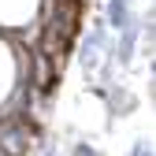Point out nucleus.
<instances>
[{
	"label": "nucleus",
	"instance_id": "nucleus-2",
	"mask_svg": "<svg viewBox=\"0 0 156 156\" xmlns=\"http://www.w3.org/2000/svg\"><path fill=\"white\" fill-rule=\"evenodd\" d=\"M108 19H112V26H126V23H130V19H126V0H112Z\"/></svg>",
	"mask_w": 156,
	"mask_h": 156
},
{
	"label": "nucleus",
	"instance_id": "nucleus-1",
	"mask_svg": "<svg viewBox=\"0 0 156 156\" xmlns=\"http://www.w3.org/2000/svg\"><path fill=\"white\" fill-rule=\"evenodd\" d=\"M52 63H48V56L45 52H37L34 56V89H41V93H48L52 89Z\"/></svg>",
	"mask_w": 156,
	"mask_h": 156
},
{
	"label": "nucleus",
	"instance_id": "nucleus-3",
	"mask_svg": "<svg viewBox=\"0 0 156 156\" xmlns=\"http://www.w3.org/2000/svg\"><path fill=\"white\" fill-rule=\"evenodd\" d=\"M74 156H97V152H93L86 141H78V145H74Z\"/></svg>",
	"mask_w": 156,
	"mask_h": 156
},
{
	"label": "nucleus",
	"instance_id": "nucleus-4",
	"mask_svg": "<svg viewBox=\"0 0 156 156\" xmlns=\"http://www.w3.org/2000/svg\"><path fill=\"white\" fill-rule=\"evenodd\" d=\"M134 156H152V149H149L145 141H138V145H134Z\"/></svg>",
	"mask_w": 156,
	"mask_h": 156
}]
</instances>
